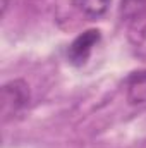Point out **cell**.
I'll list each match as a JSON object with an SVG mask.
<instances>
[{
	"label": "cell",
	"instance_id": "6da1fadb",
	"mask_svg": "<svg viewBox=\"0 0 146 148\" xmlns=\"http://www.w3.org/2000/svg\"><path fill=\"white\" fill-rule=\"evenodd\" d=\"M31 93L29 86L23 79H14L3 84L2 88V115L3 121L19 115L29 105Z\"/></svg>",
	"mask_w": 146,
	"mask_h": 148
},
{
	"label": "cell",
	"instance_id": "7a4b0ae2",
	"mask_svg": "<svg viewBox=\"0 0 146 148\" xmlns=\"http://www.w3.org/2000/svg\"><path fill=\"white\" fill-rule=\"evenodd\" d=\"M100 38H102V35L98 29H88L83 35H79L69 45V50H67L69 62L74 66H83L89 59V55H91L93 48L96 47V43L100 41Z\"/></svg>",
	"mask_w": 146,
	"mask_h": 148
},
{
	"label": "cell",
	"instance_id": "3957f363",
	"mask_svg": "<svg viewBox=\"0 0 146 148\" xmlns=\"http://www.w3.org/2000/svg\"><path fill=\"white\" fill-rule=\"evenodd\" d=\"M119 14L126 23H139L146 16V0H120Z\"/></svg>",
	"mask_w": 146,
	"mask_h": 148
},
{
	"label": "cell",
	"instance_id": "277c9868",
	"mask_svg": "<svg viewBox=\"0 0 146 148\" xmlns=\"http://www.w3.org/2000/svg\"><path fill=\"white\" fill-rule=\"evenodd\" d=\"M127 98L131 103H146V73H136L131 76Z\"/></svg>",
	"mask_w": 146,
	"mask_h": 148
},
{
	"label": "cell",
	"instance_id": "5b68a950",
	"mask_svg": "<svg viewBox=\"0 0 146 148\" xmlns=\"http://www.w3.org/2000/svg\"><path fill=\"white\" fill-rule=\"evenodd\" d=\"M112 0H74V5L79 12H83L89 19L102 17L107 10Z\"/></svg>",
	"mask_w": 146,
	"mask_h": 148
},
{
	"label": "cell",
	"instance_id": "8992f818",
	"mask_svg": "<svg viewBox=\"0 0 146 148\" xmlns=\"http://www.w3.org/2000/svg\"><path fill=\"white\" fill-rule=\"evenodd\" d=\"M9 3H10V0H2V16H5V12H7V7H9Z\"/></svg>",
	"mask_w": 146,
	"mask_h": 148
}]
</instances>
